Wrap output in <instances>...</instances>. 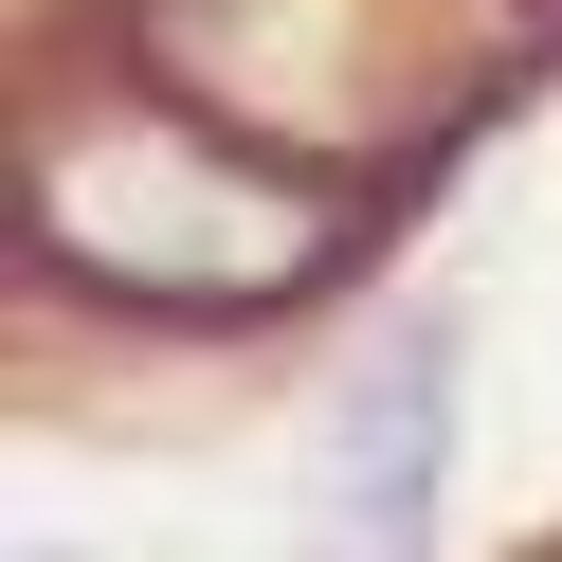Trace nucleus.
Listing matches in <instances>:
<instances>
[{"label":"nucleus","instance_id":"f257e3e1","mask_svg":"<svg viewBox=\"0 0 562 562\" xmlns=\"http://www.w3.org/2000/svg\"><path fill=\"white\" fill-rule=\"evenodd\" d=\"M436 472H453V327H400L327 417L308 562H436Z\"/></svg>","mask_w":562,"mask_h":562},{"label":"nucleus","instance_id":"f03ea898","mask_svg":"<svg viewBox=\"0 0 562 562\" xmlns=\"http://www.w3.org/2000/svg\"><path fill=\"white\" fill-rule=\"evenodd\" d=\"M37 562H55V544H37Z\"/></svg>","mask_w":562,"mask_h":562}]
</instances>
